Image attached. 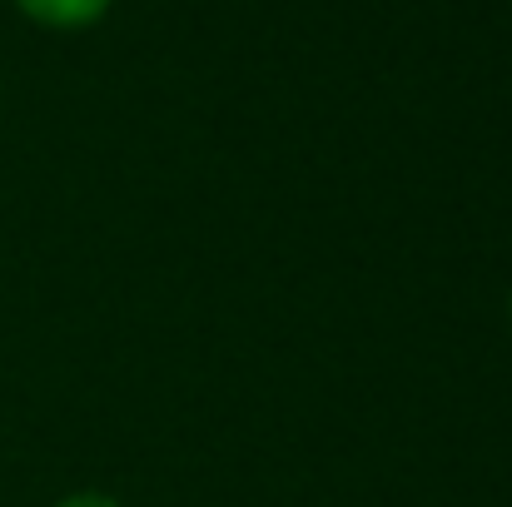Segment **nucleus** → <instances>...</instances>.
<instances>
[{"label": "nucleus", "mask_w": 512, "mask_h": 507, "mask_svg": "<svg viewBox=\"0 0 512 507\" xmlns=\"http://www.w3.org/2000/svg\"><path fill=\"white\" fill-rule=\"evenodd\" d=\"M55 507H120L115 498H100V493H80V498H65V503Z\"/></svg>", "instance_id": "2"}, {"label": "nucleus", "mask_w": 512, "mask_h": 507, "mask_svg": "<svg viewBox=\"0 0 512 507\" xmlns=\"http://www.w3.org/2000/svg\"><path fill=\"white\" fill-rule=\"evenodd\" d=\"M110 0H20V10L40 25H55V30H75V25H90L105 15Z\"/></svg>", "instance_id": "1"}]
</instances>
